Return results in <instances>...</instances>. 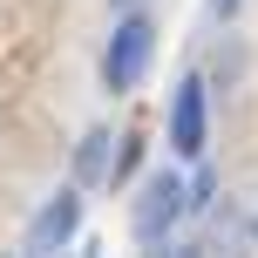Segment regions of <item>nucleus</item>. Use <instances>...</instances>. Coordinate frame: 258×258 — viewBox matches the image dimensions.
<instances>
[{"instance_id": "obj_5", "label": "nucleus", "mask_w": 258, "mask_h": 258, "mask_svg": "<svg viewBox=\"0 0 258 258\" xmlns=\"http://www.w3.org/2000/svg\"><path fill=\"white\" fill-rule=\"evenodd\" d=\"M109 170H116V136L109 129H89L75 143V183H102Z\"/></svg>"}, {"instance_id": "obj_3", "label": "nucleus", "mask_w": 258, "mask_h": 258, "mask_svg": "<svg viewBox=\"0 0 258 258\" xmlns=\"http://www.w3.org/2000/svg\"><path fill=\"white\" fill-rule=\"evenodd\" d=\"M82 231V190L68 183V190H54L48 204L34 211V224H27V238H21V251H34V258H48V251H61L68 238Z\"/></svg>"}, {"instance_id": "obj_6", "label": "nucleus", "mask_w": 258, "mask_h": 258, "mask_svg": "<svg viewBox=\"0 0 258 258\" xmlns=\"http://www.w3.org/2000/svg\"><path fill=\"white\" fill-rule=\"evenodd\" d=\"M211 197H218V177L197 170V177H190V211H211Z\"/></svg>"}, {"instance_id": "obj_8", "label": "nucleus", "mask_w": 258, "mask_h": 258, "mask_svg": "<svg viewBox=\"0 0 258 258\" xmlns=\"http://www.w3.org/2000/svg\"><path fill=\"white\" fill-rule=\"evenodd\" d=\"M116 7H129V0H116Z\"/></svg>"}, {"instance_id": "obj_4", "label": "nucleus", "mask_w": 258, "mask_h": 258, "mask_svg": "<svg viewBox=\"0 0 258 258\" xmlns=\"http://www.w3.org/2000/svg\"><path fill=\"white\" fill-rule=\"evenodd\" d=\"M204 129H211L204 82H183V89L170 95V150L177 156H204Z\"/></svg>"}, {"instance_id": "obj_1", "label": "nucleus", "mask_w": 258, "mask_h": 258, "mask_svg": "<svg viewBox=\"0 0 258 258\" xmlns=\"http://www.w3.org/2000/svg\"><path fill=\"white\" fill-rule=\"evenodd\" d=\"M190 218V183L177 177V170H156L150 183H143V197L129 204V231H136V245H170V231Z\"/></svg>"}, {"instance_id": "obj_2", "label": "nucleus", "mask_w": 258, "mask_h": 258, "mask_svg": "<svg viewBox=\"0 0 258 258\" xmlns=\"http://www.w3.org/2000/svg\"><path fill=\"white\" fill-rule=\"evenodd\" d=\"M150 54H156V27L143 21V14H122L116 34H109V48H102V89L129 95L143 75H150Z\"/></svg>"}, {"instance_id": "obj_7", "label": "nucleus", "mask_w": 258, "mask_h": 258, "mask_svg": "<svg viewBox=\"0 0 258 258\" xmlns=\"http://www.w3.org/2000/svg\"><path fill=\"white\" fill-rule=\"evenodd\" d=\"M238 7H245V0H211V14H218V21H231Z\"/></svg>"}]
</instances>
